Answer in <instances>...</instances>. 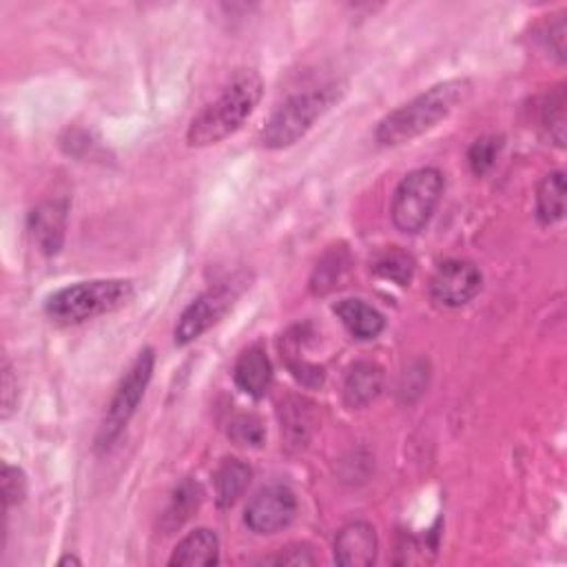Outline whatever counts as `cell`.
Masks as SVG:
<instances>
[{"label":"cell","mask_w":567,"mask_h":567,"mask_svg":"<svg viewBox=\"0 0 567 567\" xmlns=\"http://www.w3.org/2000/svg\"><path fill=\"white\" fill-rule=\"evenodd\" d=\"M470 96L467 80H445L419 93L417 99L389 114L377 127V142L382 147L406 144L445 120Z\"/></svg>","instance_id":"obj_1"},{"label":"cell","mask_w":567,"mask_h":567,"mask_svg":"<svg viewBox=\"0 0 567 567\" xmlns=\"http://www.w3.org/2000/svg\"><path fill=\"white\" fill-rule=\"evenodd\" d=\"M262 78L255 71H240L222 89L220 96L205 105L188 125L186 140L192 147H209L233 136L262 101Z\"/></svg>","instance_id":"obj_2"},{"label":"cell","mask_w":567,"mask_h":567,"mask_svg":"<svg viewBox=\"0 0 567 567\" xmlns=\"http://www.w3.org/2000/svg\"><path fill=\"white\" fill-rule=\"evenodd\" d=\"M131 298L134 284L127 279H93L56 291L45 311L58 324H80L123 309Z\"/></svg>","instance_id":"obj_3"},{"label":"cell","mask_w":567,"mask_h":567,"mask_svg":"<svg viewBox=\"0 0 567 567\" xmlns=\"http://www.w3.org/2000/svg\"><path fill=\"white\" fill-rule=\"evenodd\" d=\"M339 101V84L331 82L324 86L293 93L270 114L262 129V142L266 149H287L302 140L311 127Z\"/></svg>","instance_id":"obj_4"},{"label":"cell","mask_w":567,"mask_h":567,"mask_svg":"<svg viewBox=\"0 0 567 567\" xmlns=\"http://www.w3.org/2000/svg\"><path fill=\"white\" fill-rule=\"evenodd\" d=\"M445 188V177L435 166L408 173L393 198V222L406 235H417L432 220Z\"/></svg>","instance_id":"obj_5"},{"label":"cell","mask_w":567,"mask_h":567,"mask_svg":"<svg viewBox=\"0 0 567 567\" xmlns=\"http://www.w3.org/2000/svg\"><path fill=\"white\" fill-rule=\"evenodd\" d=\"M153 368H155V355L151 348H144L136 357V361L129 366L116 395L112 397L109 410H107L103 426L99 430V437H96L99 450H109L114 445V441L123 435V430L129 426L131 417L136 415V410L151 384Z\"/></svg>","instance_id":"obj_6"},{"label":"cell","mask_w":567,"mask_h":567,"mask_svg":"<svg viewBox=\"0 0 567 567\" xmlns=\"http://www.w3.org/2000/svg\"><path fill=\"white\" fill-rule=\"evenodd\" d=\"M248 287L246 275H235L229 281L198 296L192 304L184 309L175 326V346H188L200 339L209 328H213L240 300L244 289Z\"/></svg>","instance_id":"obj_7"},{"label":"cell","mask_w":567,"mask_h":567,"mask_svg":"<svg viewBox=\"0 0 567 567\" xmlns=\"http://www.w3.org/2000/svg\"><path fill=\"white\" fill-rule=\"evenodd\" d=\"M484 275L467 259L443 262L430 279V298L445 309H461L482 291Z\"/></svg>","instance_id":"obj_8"},{"label":"cell","mask_w":567,"mask_h":567,"mask_svg":"<svg viewBox=\"0 0 567 567\" xmlns=\"http://www.w3.org/2000/svg\"><path fill=\"white\" fill-rule=\"evenodd\" d=\"M298 514V497L287 486L262 488L246 506L244 523L255 534H275L289 528Z\"/></svg>","instance_id":"obj_9"},{"label":"cell","mask_w":567,"mask_h":567,"mask_svg":"<svg viewBox=\"0 0 567 567\" xmlns=\"http://www.w3.org/2000/svg\"><path fill=\"white\" fill-rule=\"evenodd\" d=\"M69 205L67 200H49L30 213V233L45 255H58L65 244Z\"/></svg>","instance_id":"obj_10"},{"label":"cell","mask_w":567,"mask_h":567,"mask_svg":"<svg viewBox=\"0 0 567 567\" xmlns=\"http://www.w3.org/2000/svg\"><path fill=\"white\" fill-rule=\"evenodd\" d=\"M377 532L366 521L344 525L335 539V560L344 567H368L377 560Z\"/></svg>","instance_id":"obj_11"},{"label":"cell","mask_w":567,"mask_h":567,"mask_svg":"<svg viewBox=\"0 0 567 567\" xmlns=\"http://www.w3.org/2000/svg\"><path fill=\"white\" fill-rule=\"evenodd\" d=\"M233 380L235 386L253 400H262L268 393L273 384V366L262 346H251L240 355L235 361Z\"/></svg>","instance_id":"obj_12"},{"label":"cell","mask_w":567,"mask_h":567,"mask_svg":"<svg viewBox=\"0 0 567 567\" xmlns=\"http://www.w3.org/2000/svg\"><path fill=\"white\" fill-rule=\"evenodd\" d=\"M384 391V370L374 361H357L344 380V402L348 408H366Z\"/></svg>","instance_id":"obj_13"},{"label":"cell","mask_w":567,"mask_h":567,"mask_svg":"<svg viewBox=\"0 0 567 567\" xmlns=\"http://www.w3.org/2000/svg\"><path fill=\"white\" fill-rule=\"evenodd\" d=\"M220 563V539L213 530L200 528L186 534L173 549L169 565L180 567H211Z\"/></svg>","instance_id":"obj_14"},{"label":"cell","mask_w":567,"mask_h":567,"mask_svg":"<svg viewBox=\"0 0 567 567\" xmlns=\"http://www.w3.org/2000/svg\"><path fill=\"white\" fill-rule=\"evenodd\" d=\"M333 311L344 324V328L355 339H361V342L380 337L386 326L384 315L377 309H372L370 304H366L363 300H342L333 306Z\"/></svg>","instance_id":"obj_15"},{"label":"cell","mask_w":567,"mask_h":567,"mask_svg":"<svg viewBox=\"0 0 567 567\" xmlns=\"http://www.w3.org/2000/svg\"><path fill=\"white\" fill-rule=\"evenodd\" d=\"M253 470L242 459H224L213 475L218 508H233L248 490Z\"/></svg>","instance_id":"obj_16"},{"label":"cell","mask_w":567,"mask_h":567,"mask_svg":"<svg viewBox=\"0 0 567 567\" xmlns=\"http://www.w3.org/2000/svg\"><path fill=\"white\" fill-rule=\"evenodd\" d=\"M536 218L541 224L552 227L565 218V173H547L536 188Z\"/></svg>","instance_id":"obj_17"},{"label":"cell","mask_w":567,"mask_h":567,"mask_svg":"<svg viewBox=\"0 0 567 567\" xmlns=\"http://www.w3.org/2000/svg\"><path fill=\"white\" fill-rule=\"evenodd\" d=\"M350 270V255L346 248H331L315 266L311 277V291L315 296H328L342 287L344 277Z\"/></svg>","instance_id":"obj_18"},{"label":"cell","mask_w":567,"mask_h":567,"mask_svg":"<svg viewBox=\"0 0 567 567\" xmlns=\"http://www.w3.org/2000/svg\"><path fill=\"white\" fill-rule=\"evenodd\" d=\"M415 257L400 246H389L372 257V273L382 279L408 287L415 277Z\"/></svg>","instance_id":"obj_19"},{"label":"cell","mask_w":567,"mask_h":567,"mask_svg":"<svg viewBox=\"0 0 567 567\" xmlns=\"http://www.w3.org/2000/svg\"><path fill=\"white\" fill-rule=\"evenodd\" d=\"M202 504V488L196 482H184L171 497V504L162 517V528L173 532L192 519Z\"/></svg>","instance_id":"obj_20"},{"label":"cell","mask_w":567,"mask_h":567,"mask_svg":"<svg viewBox=\"0 0 567 567\" xmlns=\"http://www.w3.org/2000/svg\"><path fill=\"white\" fill-rule=\"evenodd\" d=\"M309 404L304 400H289L281 404V430L287 432L291 443H306L311 430H313V415L306 408Z\"/></svg>","instance_id":"obj_21"},{"label":"cell","mask_w":567,"mask_h":567,"mask_svg":"<svg viewBox=\"0 0 567 567\" xmlns=\"http://www.w3.org/2000/svg\"><path fill=\"white\" fill-rule=\"evenodd\" d=\"M541 120H543V127L547 129L549 138L558 147H563L565 144V91H563V86L552 91L545 99V103L541 107Z\"/></svg>","instance_id":"obj_22"},{"label":"cell","mask_w":567,"mask_h":567,"mask_svg":"<svg viewBox=\"0 0 567 567\" xmlns=\"http://www.w3.org/2000/svg\"><path fill=\"white\" fill-rule=\"evenodd\" d=\"M501 147H504V138H497V136H484L472 142V147L467 151V162H470L472 173L486 175L495 166V162L501 153Z\"/></svg>","instance_id":"obj_23"},{"label":"cell","mask_w":567,"mask_h":567,"mask_svg":"<svg viewBox=\"0 0 567 567\" xmlns=\"http://www.w3.org/2000/svg\"><path fill=\"white\" fill-rule=\"evenodd\" d=\"M229 437L235 445L259 448L266 439V428L257 415H238L229 424Z\"/></svg>","instance_id":"obj_24"},{"label":"cell","mask_w":567,"mask_h":567,"mask_svg":"<svg viewBox=\"0 0 567 567\" xmlns=\"http://www.w3.org/2000/svg\"><path fill=\"white\" fill-rule=\"evenodd\" d=\"M27 497V477L21 467L10 463L3 465V504L5 510L12 506H21Z\"/></svg>","instance_id":"obj_25"},{"label":"cell","mask_w":567,"mask_h":567,"mask_svg":"<svg viewBox=\"0 0 567 567\" xmlns=\"http://www.w3.org/2000/svg\"><path fill=\"white\" fill-rule=\"evenodd\" d=\"M19 408V380L12 363H3V419H10Z\"/></svg>","instance_id":"obj_26"},{"label":"cell","mask_w":567,"mask_h":567,"mask_svg":"<svg viewBox=\"0 0 567 567\" xmlns=\"http://www.w3.org/2000/svg\"><path fill=\"white\" fill-rule=\"evenodd\" d=\"M266 563H275V565H315L317 556L313 554V549L309 545H289L287 549H281L277 556L266 558Z\"/></svg>","instance_id":"obj_27"},{"label":"cell","mask_w":567,"mask_h":567,"mask_svg":"<svg viewBox=\"0 0 567 567\" xmlns=\"http://www.w3.org/2000/svg\"><path fill=\"white\" fill-rule=\"evenodd\" d=\"M545 40H547V47L549 51L558 58V60H565V21L558 16L554 23L547 25L545 30Z\"/></svg>","instance_id":"obj_28"},{"label":"cell","mask_w":567,"mask_h":567,"mask_svg":"<svg viewBox=\"0 0 567 567\" xmlns=\"http://www.w3.org/2000/svg\"><path fill=\"white\" fill-rule=\"evenodd\" d=\"M60 565H80V560L76 556H62Z\"/></svg>","instance_id":"obj_29"}]
</instances>
